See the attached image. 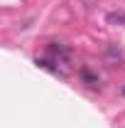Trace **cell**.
<instances>
[{
	"instance_id": "1",
	"label": "cell",
	"mask_w": 125,
	"mask_h": 128,
	"mask_svg": "<svg viewBox=\"0 0 125 128\" xmlns=\"http://www.w3.org/2000/svg\"><path fill=\"white\" fill-rule=\"evenodd\" d=\"M123 96H125V86H123Z\"/></svg>"
}]
</instances>
